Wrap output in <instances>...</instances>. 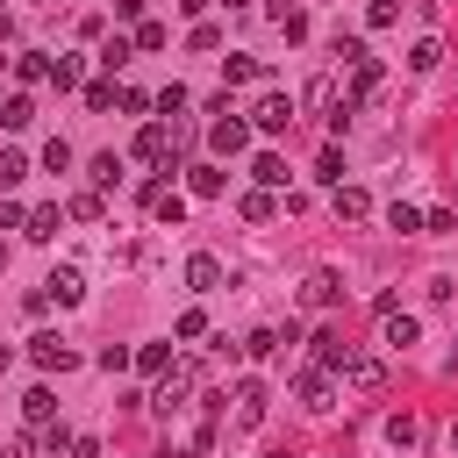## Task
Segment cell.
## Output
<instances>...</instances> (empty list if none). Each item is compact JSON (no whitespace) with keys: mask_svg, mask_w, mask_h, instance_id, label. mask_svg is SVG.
Here are the masks:
<instances>
[{"mask_svg":"<svg viewBox=\"0 0 458 458\" xmlns=\"http://www.w3.org/2000/svg\"><path fill=\"white\" fill-rule=\"evenodd\" d=\"M329 208H336V222H365V215H372V193H365V186H336Z\"/></svg>","mask_w":458,"mask_h":458,"instance_id":"9c48e42d","label":"cell"},{"mask_svg":"<svg viewBox=\"0 0 458 458\" xmlns=\"http://www.w3.org/2000/svg\"><path fill=\"white\" fill-rule=\"evenodd\" d=\"M172 150H179V129L172 122H143L136 129V157L143 165H172Z\"/></svg>","mask_w":458,"mask_h":458,"instance_id":"7a4b0ae2","label":"cell"},{"mask_svg":"<svg viewBox=\"0 0 458 458\" xmlns=\"http://www.w3.org/2000/svg\"><path fill=\"white\" fill-rule=\"evenodd\" d=\"M365 21H372V29H394V21H401V0H372Z\"/></svg>","mask_w":458,"mask_h":458,"instance_id":"ab89813d","label":"cell"},{"mask_svg":"<svg viewBox=\"0 0 458 458\" xmlns=\"http://www.w3.org/2000/svg\"><path fill=\"white\" fill-rule=\"evenodd\" d=\"M386 229H401V236H408V229H422V215H415L408 200H394V208H386Z\"/></svg>","mask_w":458,"mask_h":458,"instance_id":"8d00e7d4","label":"cell"},{"mask_svg":"<svg viewBox=\"0 0 458 458\" xmlns=\"http://www.w3.org/2000/svg\"><path fill=\"white\" fill-rule=\"evenodd\" d=\"M422 229H429V236H458V215H451V208H429Z\"/></svg>","mask_w":458,"mask_h":458,"instance_id":"74e56055","label":"cell"},{"mask_svg":"<svg viewBox=\"0 0 458 458\" xmlns=\"http://www.w3.org/2000/svg\"><path fill=\"white\" fill-rule=\"evenodd\" d=\"M43 293H50L57 308H79V301H86V272H79V265H57V272L43 279Z\"/></svg>","mask_w":458,"mask_h":458,"instance_id":"5b68a950","label":"cell"},{"mask_svg":"<svg viewBox=\"0 0 458 458\" xmlns=\"http://www.w3.org/2000/svg\"><path fill=\"white\" fill-rule=\"evenodd\" d=\"M50 86L72 93V86H79V57H57V64H50Z\"/></svg>","mask_w":458,"mask_h":458,"instance_id":"836d02e7","label":"cell"},{"mask_svg":"<svg viewBox=\"0 0 458 458\" xmlns=\"http://www.w3.org/2000/svg\"><path fill=\"white\" fill-rule=\"evenodd\" d=\"M143 200H150V215H157V222H172V229H179V222H186V200H179V193H172V186H165V179H157V186H150V193H143Z\"/></svg>","mask_w":458,"mask_h":458,"instance_id":"4fadbf2b","label":"cell"},{"mask_svg":"<svg viewBox=\"0 0 458 458\" xmlns=\"http://www.w3.org/2000/svg\"><path fill=\"white\" fill-rule=\"evenodd\" d=\"M222 79H229V86H250V79H265V64H258L250 50H229V57H222Z\"/></svg>","mask_w":458,"mask_h":458,"instance_id":"5bb4252c","label":"cell"},{"mask_svg":"<svg viewBox=\"0 0 458 458\" xmlns=\"http://www.w3.org/2000/svg\"><path fill=\"white\" fill-rule=\"evenodd\" d=\"M14 79H21V86H43V79H50L43 50H21V57H14Z\"/></svg>","mask_w":458,"mask_h":458,"instance_id":"44dd1931","label":"cell"},{"mask_svg":"<svg viewBox=\"0 0 458 458\" xmlns=\"http://www.w3.org/2000/svg\"><path fill=\"white\" fill-rule=\"evenodd\" d=\"M279 344H286V336H279V329H272V322H265V329H250V336H243V351H250V358H272V351H279Z\"/></svg>","mask_w":458,"mask_h":458,"instance_id":"d4e9b609","label":"cell"},{"mask_svg":"<svg viewBox=\"0 0 458 458\" xmlns=\"http://www.w3.org/2000/svg\"><path fill=\"white\" fill-rule=\"evenodd\" d=\"M29 179V157L21 150H0V186H21Z\"/></svg>","mask_w":458,"mask_h":458,"instance_id":"4dcf8cb0","label":"cell"},{"mask_svg":"<svg viewBox=\"0 0 458 458\" xmlns=\"http://www.w3.org/2000/svg\"><path fill=\"white\" fill-rule=\"evenodd\" d=\"M136 365H143V372H165V365H172V351H165V344H143V351H136Z\"/></svg>","mask_w":458,"mask_h":458,"instance_id":"ee69618b","label":"cell"},{"mask_svg":"<svg viewBox=\"0 0 458 458\" xmlns=\"http://www.w3.org/2000/svg\"><path fill=\"white\" fill-rule=\"evenodd\" d=\"M72 458H100V444L93 437H72Z\"/></svg>","mask_w":458,"mask_h":458,"instance_id":"c3c4849f","label":"cell"},{"mask_svg":"<svg viewBox=\"0 0 458 458\" xmlns=\"http://www.w3.org/2000/svg\"><path fill=\"white\" fill-rule=\"evenodd\" d=\"M186 186H193V193H222V165H193Z\"/></svg>","mask_w":458,"mask_h":458,"instance_id":"f546056e","label":"cell"},{"mask_svg":"<svg viewBox=\"0 0 458 458\" xmlns=\"http://www.w3.org/2000/svg\"><path fill=\"white\" fill-rule=\"evenodd\" d=\"M451 451H458V422H451Z\"/></svg>","mask_w":458,"mask_h":458,"instance_id":"816d5d0a","label":"cell"},{"mask_svg":"<svg viewBox=\"0 0 458 458\" xmlns=\"http://www.w3.org/2000/svg\"><path fill=\"white\" fill-rule=\"evenodd\" d=\"M0 372H7V344H0Z\"/></svg>","mask_w":458,"mask_h":458,"instance_id":"f5cc1de1","label":"cell"},{"mask_svg":"<svg viewBox=\"0 0 458 458\" xmlns=\"http://www.w3.org/2000/svg\"><path fill=\"white\" fill-rule=\"evenodd\" d=\"M451 165H458V157H451Z\"/></svg>","mask_w":458,"mask_h":458,"instance_id":"9f6ffc18","label":"cell"},{"mask_svg":"<svg viewBox=\"0 0 458 458\" xmlns=\"http://www.w3.org/2000/svg\"><path fill=\"white\" fill-rule=\"evenodd\" d=\"M86 172H93V186H114V179H122V157H114V150H100Z\"/></svg>","mask_w":458,"mask_h":458,"instance_id":"f1b7e54d","label":"cell"},{"mask_svg":"<svg viewBox=\"0 0 458 458\" xmlns=\"http://www.w3.org/2000/svg\"><path fill=\"white\" fill-rule=\"evenodd\" d=\"M50 408H57L50 386H29V394H21V415H29V422H50Z\"/></svg>","mask_w":458,"mask_h":458,"instance_id":"484cf974","label":"cell"},{"mask_svg":"<svg viewBox=\"0 0 458 458\" xmlns=\"http://www.w3.org/2000/svg\"><path fill=\"white\" fill-rule=\"evenodd\" d=\"M293 114H301V107H293V93H265V100L250 107V122H258L265 136H286V129H293Z\"/></svg>","mask_w":458,"mask_h":458,"instance_id":"3957f363","label":"cell"},{"mask_svg":"<svg viewBox=\"0 0 458 458\" xmlns=\"http://www.w3.org/2000/svg\"><path fill=\"white\" fill-rule=\"evenodd\" d=\"M72 215H79V222H100L107 200H100V193H72Z\"/></svg>","mask_w":458,"mask_h":458,"instance_id":"d590c367","label":"cell"},{"mask_svg":"<svg viewBox=\"0 0 458 458\" xmlns=\"http://www.w3.org/2000/svg\"><path fill=\"white\" fill-rule=\"evenodd\" d=\"M344 386L379 394V386H386V365H379V358H365V351H351V358H344Z\"/></svg>","mask_w":458,"mask_h":458,"instance_id":"8992f818","label":"cell"},{"mask_svg":"<svg viewBox=\"0 0 458 458\" xmlns=\"http://www.w3.org/2000/svg\"><path fill=\"white\" fill-rule=\"evenodd\" d=\"M315 179H329V186H344V157H336V143H322V157H315Z\"/></svg>","mask_w":458,"mask_h":458,"instance_id":"83f0119b","label":"cell"},{"mask_svg":"<svg viewBox=\"0 0 458 458\" xmlns=\"http://www.w3.org/2000/svg\"><path fill=\"white\" fill-rule=\"evenodd\" d=\"M0 229H29V215H21L14 200H0Z\"/></svg>","mask_w":458,"mask_h":458,"instance_id":"f6af8a7d","label":"cell"},{"mask_svg":"<svg viewBox=\"0 0 458 458\" xmlns=\"http://www.w3.org/2000/svg\"><path fill=\"white\" fill-rule=\"evenodd\" d=\"M222 7H250V0H222Z\"/></svg>","mask_w":458,"mask_h":458,"instance_id":"f907efd6","label":"cell"},{"mask_svg":"<svg viewBox=\"0 0 458 458\" xmlns=\"http://www.w3.org/2000/svg\"><path fill=\"white\" fill-rule=\"evenodd\" d=\"M301 408H315V415H329V408H336V401H329V372H322V365H308V372H301Z\"/></svg>","mask_w":458,"mask_h":458,"instance_id":"7c38bea8","label":"cell"},{"mask_svg":"<svg viewBox=\"0 0 458 458\" xmlns=\"http://www.w3.org/2000/svg\"><path fill=\"white\" fill-rule=\"evenodd\" d=\"M451 365H458V344H451Z\"/></svg>","mask_w":458,"mask_h":458,"instance_id":"db71d44e","label":"cell"},{"mask_svg":"<svg viewBox=\"0 0 458 458\" xmlns=\"http://www.w3.org/2000/svg\"><path fill=\"white\" fill-rule=\"evenodd\" d=\"M272 458H286V451H272Z\"/></svg>","mask_w":458,"mask_h":458,"instance_id":"11a10c76","label":"cell"},{"mask_svg":"<svg viewBox=\"0 0 458 458\" xmlns=\"http://www.w3.org/2000/svg\"><path fill=\"white\" fill-rule=\"evenodd\" d=\"M36 451V437H14V444H0V458H29Z\"/></svg>","mask_w":458,"mask_h":458,"instance_id":"bcb514c9","label":"cell"},{"mask_svg":"<svg viewBox=\"0 0 458 458\" xmlns=\"http://www.w3.org/2000/svg\"><path fill=\"white\" fill-rule=\"evenodd\" d=\"M172 336H186V344H193V336H208V315H200V308H186V315L172 322Z\"/></svg>","mask_w":458,"mask_h":458,"instance_id":"f35d334b","label":"cell"},{"mask_svg":"<svg viewBox=\"0 0 458 458\" xmlns=\"http://www.w3.org/2000/svg\"><path fill=\"white\" fill-rule=\"evenodd\" d=\"M437 64H444V43H437V36H422V43L408 50V72H437Z\"/></svg>","mask_w":458,"mask_h":458,"instance_id":"ffe728a7","label":"cell"},{"mask_svg":"<svg viewBox=\"0 0 458 458\" xmlns=\"http://www.w3.org/2000/svg\"><path fill=\"white\" fill-rule=\"evenodd\" d=\"M208 143H215L222 157H236V150L250 143V122H236V114H215V122H208Z\"/></svg>","mask_w":458,"mask_h":458,"instance_id":"52a82bcc","label":"cell"},{"mask_svg":"<svg viewBox=\"0 0 458 458\" xmlns=\"http://www.w3.org/2000/svg\"><path fill=\"white\" fill-rule=\"evenodd\" d=\"M157 458H193V451H179V444H165V451H157Z\"/></svg>","mask_w":458,"mask_h":458,"instance_id":"681fc988","label":"cell"},{"mask_svg":"<svg viewBox=\"0 0 458 458\" xmlns=\"http://www.w3.org/2000/svg\"><path fill=\"white\" fill-rule=\"evenodd\" d=\"M186 386H193V379H186V372H172V379L150 394V408H157V415H179V408H186Z\"/></svg>","mask_w":458,"mask_h":458,"instance_id":"9a60e30c","label":"cell"},{"mask_svg":"<svg viewBox=\"0 0 458 458\" xmlns=\"http://www.w3.org/2000/svg\"><path fill=\"white\" fill-rule=\"evenodd\" d=\"M43 165H50V172H64V165H72V143H64V136H50V143H43Z\"/></svg>","mask_w":458,"mask_h":458,"instance_id":"b9f144b4","label":"cell"},{"mask_svg":"<svg viewBox=\"0 0 458 458\" xmlns=\"http://www.w3.org/2000/svg\"><path fill=\"white\" fill-rule=\"evenodd\" d=\"M301 301H308V308H336V301H344V279H336V272L322 265V272H308V286H301Z\"/></svg>","mask_w":458,"mask_h":458,"instance_id":"ba28073f","label":"cell"},{"mask_svg":"<svg viewBox=\"0 0 458 458\" xmlns=\"http://www.w3.org/2000/svg\"><path fill=\"white\" fill-rule=\"evenodd\" d=\"M114 14L122 21H143V0H114Z\"/></svg>","mask_w":458,"mask_h":458,"instance_id":"7dc6e473","label":"cell"},{"mask_svg":"<svg viewBox=\"0 0 458 458\" xmlns=\"http://www.w3.org/2000/svg\"><path fill=\"white\" fill-rule=\"evenodd\" d=\"M379 344H386V351H408V344H415V315L386 308V315H379Z\"/></svg>","mask_w":458,"mask_h":458,"instance_id":"8fae6325","label":"cell"},{"mask_svg":"<svg viewBox=\"0 0 458 458\" xmlns=\"http://www.w3.org/2000/svg\"><path fill=\"white\" fill-rule=\"evenodd\" d=\"M415 437H422V422H415L408 408H401V415H386V444H394V451H415Z\"/></svg>","mask_w":458,"mask_h":458,"instance_id":"ac0fdd59","label":"cell"},{"mask_svg":"<svg viewBox=\"0 0 458 458\" xmlns=\"http://www.w3.org/2000/svg\"><path fill=\"white\" fill-rule=\"evenodd\" d=\"M122 365H136V351H122V344H100V372H122Z\"/></svg>","mask_w":458,"mask_h":458,"instance_id":"7bdbcfd3","label":"cell"},{"mask_svg":"<svg viewBox=\"0 0 458 458\" xmlns=\"http://www.w3.org/2000/svg\"><path fill=\"white\" fill-rule=\"evenodd\" d=\"M265 408H272V386H265V379H236V415H229V429H258Z\"/></svg>","mask_w":458,"mask_h":458,"instance_id":"6da1fadb","label":"cell"},{"mask_svg":"<svg viewBox=\"0 0 458 458\" xmlns=\"http://www.w3.org/2000/svg\"><path fill=\"white\" fill-rule=\"evenodd\" d=\"M329 57H336V64H344V72H351V64H365V57H372V50H365V43H358V36H336V43H329Z\"/></svg>","mask_w":458,"mask_h":458,"instance_id":"7402d4cb","label":"cell"},{"mask_svg":"<svg viewBox=\"0 0 458 458\" xmlns=\"http://www.w3.org/2000/svg\"><path fill=\"white\" fill-rule=\"evenodd\" d=\"M186 286H193V293H215V286H222V258L193 250V258H186Z\"/></svg>","mask_w":458,"mask_h":458,"instance_id":"30bf717a","label":"cell"},{"mask_svg":"<svg viewBox=\"0 0 458 458\" xmlns=\"http://www.w3.org/2000/svg\"><path fill=\"white\" fill-rule=\"evenodd\" d=\"M0 122H7V129H29V122H36V100H29V93H7V100H0Z\"/></svg>","mask_w":458,"mask_h":458,"instance_id":"d6986e66","label":"cell"},{"mask_svg":"<svg viewBox=\"0 0 458 458\" xmlns=\"http://www.w3.org/2000/svg\"><path fill=\"white\" fill-rule=\"evenodd\" d=\"M165 36H172L165 21H136V50H165Z\"/></svg>","mask_w":458,"mask_h":458,"instance_id":"1f68e13d","label":"cell"},{"mask_svg":"<svg viewBox=\"0 0 458 458\" xmlns=\"http://www.w3.org/2000/svg\"><path fill=\"white\" fill-rule=\"evenodd\" d=\"M236 215H243V222H272L279 208H272V193H243V200H236Z\"/></svg>","mask_w":458,"mask_h":458,"instance_id":"603a6c76","label":"cell"},{"mask_svg":"<svg viewBox=\"0 0 458 458\" xmlns=\"http://www.w3.org/2000/svg\"><path fill=\"white\" fill-rule=\"evenodd\" d=\"M129 50H136V36H114V43L100 50V64H107V72H122V64H129Z\"/></svg>","mask_w":458,"mask_h":458,"instance_id":"d6a6232c","label":"cell"},{"mask_svg":"<svg viewBox=\"0 0 458 458\" xmlns=\"http://www.w3.org/2000/svg\"><path fill=\"white\" fill-rule=\"evenodd\" d=\"M344 358H351V344H344L336 329H315V365L329 372V365H344Z\"/></svg>","mask_w":458,"mask_h":458,"instance_id":"e0dca14e","label":"cell"},{"mask_svg":"<svg viewBox=\"0 0 458 458\" xmlns=\"http://www.w3.org/2000/svg\"><path fill=\"white\" fill-rule=\"evenodd\" d=\"M29 358H36L43 372H72V365H79V351H72V344H64L57 329H43V336H29Z\"/></svg>","mask_w":458,"mask_h":458,"instance_id":"277c9868","label":"cell"},{"mask_svg":"<svg viewBox=\"0 0 458 458\" xmlns=\"http://www.w3.org/2000/svg\"><path fill=\"white\" fill-rule=\"evenodd\" d=\"M250 179H258V186H286V157H279V150H258V157H250Z\"/></svg>","mask_w":458,"mask_h":458,"instance_id":"2e32d148","label":"cell"},{"mask_svg":"<svg viewBox=\"0 0 458 458\" xmlns=\"http://www.w3.org/2000/svg\"><path fill=\"white\" fill-rule=\"evenodd\" d=\"M36 451H72V429L64 422H36Z\"/></svg>","mask_w":458,"mask_h":458,"instance_id":"4316f807","label":"cell"},{"mask_svg":"<svg viewBox=\"0 0 458 458\" xmlns=\"http://www.w3.org/2000/svg\"><path fill=\"white\" fill-rule=\"evenodd\" d=\"M114 100H122V93H114L107 79H93V86H86V107H93V114H100V107H114Z\"/></svg>","mask_w":458,"mask_h":458,"instance_id":"60d3db41","label":"cell"},{"mask_svg":"<svg viewBox=\"0 0 458 458\" xmlns=\"http://www.w3.org/2000/svg\"><path fill=\"white\" fill-rule=\"evenodd\" d=\"M57 222H64V208H36V215H29V236H36V243H50V236H57Z\"/></svg>","mask_w":458,"mask_h":458,"instance_id":"cb8c5ba5","label":"cell"},{"mask_svg":"<svg viewBox=\"0 0 458 458\" xmlns=\"http://www.w3.org/2000/svg\"><path fill=\"white\" fill-rule=\"evenodd\" d=\"M186 107H193L186 86H165V93H157V114H186Z\"/></svg>","mask_w":458,"mask_h":458,"instance_id":"e575fe53","label":"cell"}]
</instances>
